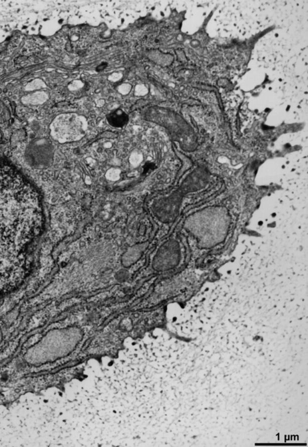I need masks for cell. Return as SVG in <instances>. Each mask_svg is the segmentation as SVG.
Wrapping results in <instances>:
<instances>
[{
  "mask_svg": "<svg viewBox=\"0 0 308 447\" xmlns=\"http://www.w3.org/2000/svg\"><path fill=\"white\" fill-rule=\"evenodd\" d=\"M119 171L116 169H113L109 171L108 174H109V178L111 179L115 180L117 179V177H119Z\"/></svg>",
  "mask_w": 308,
  "mask_h": 447,
  "instance_id": "obj_3",
  "label": "cell"
},
{
  "mask_svg": "<svg viewBox=\"0 0 308 447\" xmlns=\"http://www.w3.org/2000/svg\"><path fill=\"white\" fill-rule=\"evenodd\" d=\"M53 134L59 142H66L80 139L85 133V126L79 116L66 115L60 116L54 123Z\"/></svg>",
  "mask_w": 308,
  "mask_h": 447,
  "instance_id": "obj_1",
  "label": "cell"
},
{
  "mask_svg": "<svg viewBox=\"0 0 308 447\" xmlns=\"http://www.w3.org/2000/svg\"><path fill=\"white\" fill-rule=\"evenodd\" d=\"M108 122L113 127H122L128 121V117L121 110H117L107 117Z\"/></svg>",
  "mask_w": 308,
  "mask_h": 447,
  "instance_id": "obj_2",
  "label": "cell"
}]
</instances>
